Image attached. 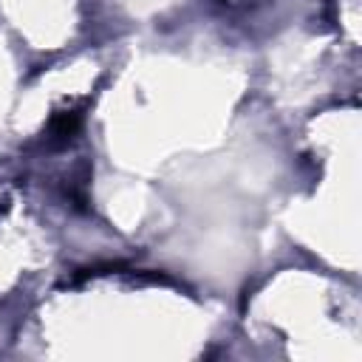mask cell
<instances>
[{
  "label": "cell",
  "instance_id": "obj_1",
  "mask_svg": "<svg viewBox=\"0 0 362 362\" xmlns=\"http://www.w3.org/2000/svg\"><path fill=\"white\" fill-rule=\"evenodd\" d=\"M82 127V107H71V110H54V116L48 119V139L51 144H68Z\"/></svg>",
  "mask_w": 362,
  "mask_h": 362
}]
</instances>
